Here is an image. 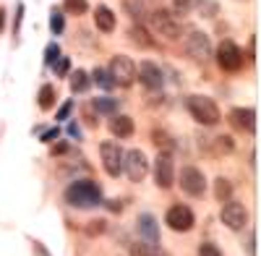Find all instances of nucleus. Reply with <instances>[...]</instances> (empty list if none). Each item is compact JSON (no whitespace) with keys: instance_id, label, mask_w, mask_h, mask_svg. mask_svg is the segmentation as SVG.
Wrapping results in <instances>:
<instances>
[{"instance_id":"f257e3e1","label":"nucleus","mask_w":261,"mask_h":256,"mask_svg":"<svg viewBox=\"0 0 261 256\" xmlns=\"http://www.w3.org/2000/svg\"><path fill=\"white\" fill-rule=\"evenodd\" d=\"M63 199L68 207H76V209H94L102 204V188L94 181H79L76 178L63 191Z\"/></svg>"},{"instance_id":"f03ea898","label":"nucleus","mask_w":261,"mask_h":256,"mask_svg":"<svg viewBox=\"0 0 261 256\" xmlns=\"http://www.w3.org/2000/svg\"><path fill=\"white\" fill-rule=\"evenodd\" d=\"M186 110L196 123H201L206 128H212L222 120V113L217 108V102L212 97H204V94H188L186 97Z\"/></svg>"},{"instance_id":"7ed1b4c3","label":"nucleus","mask_w":261,"mask_h":256,"mask_svg":"<svg viewBox=\"0 0 261 256\" xmlns=\"http://www.w3.org/2000/svg\"><path fill=\"white\" fill-rule=\"evenodd\" d=\"M175 183H180V191H186L188 196H204L206 194V175L196 165L180 167V173L175 175Z\"/></svg>"},{"instance_id":"20e7f679","label":"nucleus","mask_w":261,"mask_h":256,"mask_svg":"<svg viewBox=\"0 0 261 256\" xmlns=\"http://www.w3.org/2000/svg\"><path fill=\"white\" fill-rule=\"evenodd\" d=\"M214 58H217V66H220L222 71L235 73V71H241V68H243V50L238 47L232 39H222L220 45H217Z\"/></svg>"},{"instance_id":"39448f33","label":"nucleus","mask_w":261,"mask_h":256,"mask_svg":"<svg viewBox=\"0 0 261 256\" xmlns=\"http://www.w3.org/2000/svg\"><path fill=\"white\" fill-rule=\"evenodd\" d=\"M107 71H110V79H113L115 87L128 89L130 84L136 81V63L130 60L128 55H115L110 60V66H107Z\"/></svg>"},{"instance_id":"423d86ee","label":"nucleus","mask_w":261,"mask_h":256,"mask_svg":"<svg viewBox=\"0 0 261 256\" xmlns=\"http://www.w3.org/2000/svg\"><path fill=\"white\" fill-rule=\"evenodd\" d=\"M151 173H154L157 188L167 191V188L175 186V157H172V152H160L154 157V167H151Z\"/></svg>"},{"instance_id":"0eeeda50","label":"nucleus","mask_w":261,"mask_h":256,"mask_svg":"<svg viewBox=\"0 0 261 256\" xmlns=\"http://www.w3.org/2000/svg\"><path fill=\"white\" fill-rule=\"evenodd\" d=\"M165 222L172 233H188L196 227V215L193 209L186 207V204H172L167 212H165Z\"/></svg>"},{"instance_id":"6e6552de","label":"nucleus","mask_w":261,"mask_h":256,"mask_svg":"<svg viewBox=\"0 0 261 256\" xmlns=\"http://www.w3.org/2000/svg\"><path fill=\"white\" fill-rule=\"evenodd\" d=\"M123 149L118 146V141H102L99 144V157H102V167L110 178H118L123 173Z\"/></svg>"},{"instance_id":"1a4fd4ad","label":"nucleus","mask_w":261,"mask_h":256,"mask_svg":"<svg viewBox=\"0 0 261 256\" xmlns=\"http://www.w3.org/2000/svg\"><path fill=\"white\" fill-rule=\"evenodd\" d=\"M151 27H154L157 34H162L165 39H180L183 34V27H180V21L172 16L170 11H151Z\"/></svg>"},{"instance_id":"9d476101","label":"nucleus","mask_w":261,"mask_h":256,"mask_svg":"<svg viewBox=\"0 0 261 256\" xmlns=\"http://www.w3.org/2000/svg\"><path fill=\"white\" fill-rule=\"evenodd\" d=\"M123 173L128 175V181H134V183L146 178L149 160H146V155L141 152V149H130V152L123 155Z\"/></svg>"},{"instance_id":"9b49d317","label":"nucleus","mask_w":261,"mask_h":256,"mask_svg":"<svg viewBox=\"0 0 261 256\" xmlns=\"http://www.w3.org/2000/svg\"><path fill=\"white\" fill-rule=\"evenodd\" d=\"M186 53L199 60V63H206L212 58V42L204 32H188L186 34Z\"/></svg>"},{"instance_id":"f8f14e48","label":"nucleus","mask_w":261,"mask_h":256,"mask_svg":"<svg viewBox=\"0 0 261 256\" xmlns=\"http://www.w3.org/2000/svg\"><path fill=\"white\" fill-rule=\"evenodd\" d=\"M220 217H222V225H225V227H230V230H243V227L248 225V209H246L241 201L227 199Z\"/></svg>"},{"instance_id":"ddd939ff","label":"nucleus","mask_w":261,"mask_h":256,"mask_svg":"<svg viewBox=\"0 0 261 256\" xmlns=\"http://www.w3.org/2000/svg\"><path fill=\"white\" fill-rule=\"evenodd\" d=\"M136 79L144 84L146 89H162V84H165V73L162 68L157 66V63H151V60H141L139 63V68H136Z\"/></svg>"},{"instance_id":"4468645a","label":"nucleus","mask_w":261,"mask_h":256,"mask_svg":"<svg viewBox=\"0 0 261 256\" xmlns=\"http://www.w3.org/2000/svg\"><path fill=\"white\" fill-rule=\"evenodd\" d=\"M139 236L144 238V243H149L151 248H160L162 243V236H160V222L154 215H149V212H144V215H139Z\"/></svg>"},{"instance_id":"2eb2a0df","label":"nucleus","mask_w":261,"mask_h":256,"mask_svg":"<svg viewBox=\"0 0 261 256\" xmlns=\"http://www.w3.org/2000/svg\"><path fill=\"white\" fill-rule=\"evenodd\" d=\"M227 120L232 123V128H238V131L243 134H256V110L253 108H232Z\"/></svg>"},{"instance_id":"dca6fc26","label":"nucleus","mask_w":261,"mask_h":256,"mask_svg":"<svg viewBox=\"0 0 261 256\" xmlns=\"http://www.w3.org/2000/svg\"><path fill=\"white\" fill-rule=\"evenodd\" d=\"M136 131V125H134V118H128V115H113L110 118V134L118 136V139H130Z\"/></svg>"},{"instance_id":"f3484780","label":"nucleus","mask_w":261,"mask_h":256,"mask_svg":"<svg viewBox=\"0 0 261 256\" xmlns=\"http://www.w3.org/2000/svg\"><path fill=\"white\" fill-rule=\"evenodd\" d=\"M115 13L107 8V6H97V11H94V27L102 32V34H110V32H115Z\"/></svg>"},{"instance_id":"a211bd4d","label":"nucleus","mask_w":261,"mask_h":256,"mask_svg":"<svg viewBox=\"0 0 261 256\" xmlns=\"http://www.w3.org/2000/svg\"><path fill=\"white\" fill-rule=\"evenodd\" d=\"M128 37H130V42L134 45H139V47H144V50H151V47H157V42H154V37H151L141 24H134L128 29Z\"/></svg>"},{"instance_id":"6ab92c4d","label":"nucleus","mask_w":261,"mask_h":256,"mask_svg":"<svg viewBox=\"0 0 261 256\" xmlns=\"http://www.w3.org/2000/svg\"><path fill=\"white\" fill-rule=\"evenodd\" d=\"M55 99H58V92L53 84H42L39 87V94H37V105H39V110H53L55 108Z\"/></svg>"},{"instance_id":"aec40b11","label":"nucleus","mask_w":261,"mask_h":256,"mask_svg":"<svg viewBox=\"0 0 261 256\" xmlns=\"http://www.w3.org/2000/svg\"><path fill=\"white\" fill-rule=\"evenodd\" d=\"M151 141H154V146L160 149V152H175V141H172V136L167 131H160V128H154L151 131Z\"/></svg>"},{"instance_id":"412c9836","label":"nucleus","mask_w":261,"mask_h":256,"mask_svg":"<svg viewBox=\"0 0 261 256\" xmlns=\"http://www.w3.org/2000/svg\"><path fill=\"white\" fill-rule=\"evenodd\" d=\"M92 110H97L102 115H115L118 113V99L115 97H97V99H92Z\"/></svg>"},{"instance_id":"4be33fe9","label":"nucleus","mask_w":261,"mask_h":256,"mask_svg":"<svg viewBox=\"0 0 261 256\" xmlns=\"http://www.w3.org/2000/svg\"><path fill=\"white\" fill-rule=\"evenodd\" d=\"M123 8L125 13L136 21V24H141V21L146 18V6H144V0H123Z\"/></svg>"},{"instance_id":"5701e85b","label":"nucleus","mask_w":261,"mask_h":256,"mask_svg":"<svg viewBox=\"0 0 261 256\" xmlns=\"http://www.w3.org/2000/svg\"><path fill=\"white\" fill-rule=\"evenodd\" d=\"M68 76H71V92H73V94H76V92L81 94V92L89 89V81H92V79H89V73H86L84 68H76V71L68 73Z\"/></svg>"},{"instance_id":"b1692460","label":"nucleus","mask_w":261,"mask_h":256,"mask_svg":"<svg viewBox=\"0 0 261 256\" xmlns=\"http://www.w3.org/2000/svg\"><path fill=\"white\" fill-rule=\"evenodd\" d=\"M214 196H217V201L232 199V183H230L227 178H217V181H214Z\"/></svg>"},{"instance_id":"393cba45","label":"nucleus","mask_w":261,"mask_h":256,"mask_svg":"<svg viewBox=\"0 0 261 256\" xmlns=\"http://www.w3.org/2000/svg\"><path fill=\"white\" fill-rule=\"evenodd\" d=\"M50 32L55 34V37H60L63 32H65V18H63V11L60 8H50Z\"/></svg>"},{"instance_id":"a878e982","label":"nucleus","mask_w":261,"mask_h":256,"mask_svg":"<svg viewBox=\"0 0 261 256\" xmlns=\"http://www.w3.org/2000/svg\"><path fill=\"white\" fill-rule=\"evenodd\" d=\"M209 144H212L214 155H227V152H232V146H235L230 136H214V139H209Z\"/></svg>"},{"instance_id":"bb28decb","label":"nucleus","mask_w":261,"mask_h":256,"mask_svg":"<svg viewBox=\"0 0 261 256\" xmlns=\"http://www.w3.org/2000/svg\"><path fill=\"white\" fill-rule=\"evenodd\" d=\"M92 81L97 84L99 89H113V87H115L113 79H110V71H107V68H94V71H92Z\"/></svg>"},{"instance_id":"cd10ccee","label":"nucleus","mask_w":261,"mask_h":256,"mask_svg":"<svg viewBox=\"0 0 261 256\" xmlns=\"http://www.w3.org/2000/svg\"><path fill=\"white\" fill-rule=\"evenodd\" d=\"M63 11L73 13V16H84V13H89V3L86 0H63Z\"/></svg>"},{"instance_id":"c85d7f7f","label":"nucleus","mask_w":261,"mask_h":256,"mask_svg":"<svg viewBox=\"0 0 261 256\" xmlns=\"http://www.w3.org/2000/svg\"><path fill=\"white\" fill-rule=\"evenodd\" d=\"M50 68L55 71V76H68V73H71V60L65 58V55H60V58H58V60L53 63Z\"/></svg>"},{"instance_id":"c756f323","label":"nucleus","mask_w":261,"mask_h":256,"mask_svg":"<svg viewBox=\"0 0 261 256\" xmlns=\"http://www.w3.org/2000/svg\"><path fill=\"white\" fill-rule=\"evenodd\" d=\"M196 256H225V253L220 251V246H217V243L204 241V243L199 246V251H196Z\"/></svg>"},{"instance_id":"7c9ffc66","label":"nucleus","mask_w":261,"mask_h":256,"mask_svg":"<svg viewBox=\"0 0 261 256\" xmlns=\"http://www.w3.org/2000/svg\"><path fill=\"white\" fill-rule=\"evenodd\" d=\"M58 58H60V45L58 42H50V45L45 47V66H53Z\"/></svg>"},{"instance_id":"2f4dec72","label":"nucleus","mask_w":261,"mask_h":256,"mask_svg":"<svg viewBox=\"0 0 261 256\" xmlns=\"http://www.w3.org/2000/svg\"><path fill=\"white\" fill-rule=\"evenodd\" d=\"M71 113H73V99H68V102H63V105H60L58 113H55V120H68Z\"/></svg>"},{"instance_id":"473e14b6","label":"nucleus","mask_w":261,"mask_h":256,"mask_svg":"<svg viewBox=\"0 0 261 256\" xmlns=\"http://www.w3.org/2000/svg\"><path fill=\"white\" fill-rule=\"evenodd\" d=\"M130 256H154V248L149 243H134L130 246Z\"/></svg>"},{"instance_id":"72a5a7b5","label":"nucleus","mask_w":261,"mask_h":256,"mask_svg":"<svg viewBox=\"0 0 261 256\" xmlns=\"http://www.w3.org/2000/svg\"><path fill=\"white\" fill-rule=\"evenodd\" d=\"M172 8H175V13H180V16H188L193 11V0H172Z\"/></svg>"},{"instance_id":"f704fd0d","label":"nucleus","mask_w":261,"mask_h":256,"mask_svg":"<svg viewBox=\"0 0 261 256\" xmlns=\"http://www.w3.org/2000/svg\"><path fill=\"white\" fill-rule=\"evenodd\" d=\"M39 134H42V136H39L42 144H53V141L60 139V128L55 125V128H47V131H39Z\"/></svg>"},{"instance_id":"c9c22d12","label":"nucleus","mask_w":261,"mask_h":256,"mask_svg":"<svg viewBox=\"0 0 261 256\" xmlns=\"http://www.w3.org/2000/svg\"><path fill=\"white\" fill-rule=\"evenodd\" d=\"M105 227H107L105 220H89V225H86V233H89V236H99V233H105Z\"/></svg>"},{"instance_id":"e433bc0d","label":"nucleus","mask_w":261,"mask_h":256,"mask_svg":"<svg viewBox=\"0 0 261 256\" xmlns=\"http://www.w3.org/2000/svg\"><path fill=\"white\" fill-rule=\"evenodd\" d=\"M71 152V146L65 144V141H53V157H63V155H68Z\"/></svg>"},{"instance_id":"4c0bfd02","label":"nucleus","mask_w":261,"mask_h":256,"mask_svg":"<svg viewBox=\"0 0 261 256\" xmlns=\"http://www.w3.org/2000/svg\"><path fill=\"white\" fill-rule=\"evenodd\" d=\"M21 21H24V3H18V6H16V24H13V34H18Z\"/></svg>"},{"instance_id":"58836bf2","label":"nucleus","mask_w":261,"mask_h":256,"mask_svg":"<svg viewBox=\"0 0 261 256\" xmlns=\"http://www.w3.org/2000/svg\"><path fill=\"white\" fill-rule=\"evenodd\" d=\"M68 136H73L76 141H81V128H79V123H68Z\"/></svg>"},{"instance_id":"ea45409f","label":"nucleus","mask_w":261,"mask_h":256,"mask_svg":"<svg viewBox=\"0 0 261 256\" xmlns=\"http://www.w3.org/2000/svg\"><path fill=\"white\" fill-rule=\"evenodd\" d=\"M102 204L110 209V212H120V209H123V204H120L118 199H107V201H102Z\"/></svg>"},{"instance_id":"a19ab883","label":"nucleus","mask_w":261,"mask_h":256,"mask_svg":"<svg viewBox=\"0 0 261 256\" xmlns=\"http://www.w3.org/2000/svg\"><path fill=\"white\" fill-rule=\"evenodd\" d=\"M248 256H256V233H251L248 238Z\"/></svg>"},{"instance_id":"79ce46f5","label":"nucleus","mask_w":261,"mask_h":256,"mask_svg":"<svg viewBox=\"0 0 261 256\" xmlns=\"http://www.w3.org/2000/svg\"><path fill=\"white\" fill-rule=\"evenodd\" d=\"M248 58L251 60L256 58V37H251V42H248Z\"/></svg>"},{"instance_id":"37998d69","label":"nucleus","mask_w":261,"mask_h":256,"mask_svg":"<svg viewBox=\"0 0 261 256\" xmlns=\"http://www.w3.org/2000/svg\"><path fill=\"white\" fill-rule=\"evenodd\" d=\"M6 13H8L6 8H0V32H3V29H6Z\"/></svg>"},{"instance_id":"c03bdc74","label":"nucleus","mask_w":261,"mask_h":256,"mask_svg":"<svg viewBox=\"0 0 261 256\" xmlns=\"http://www.w3.org/2000/svg\"><path fill=\"white\" fill-rule=\"evenodd\" d=\"M154 256H170L167 251H160V248H154Z\"/></svg>"}]
</instances>
